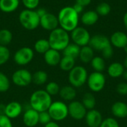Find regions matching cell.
I'll use <instances>...</instances> for the list:
<instances>
[{"instance_id":"6da1fadb","label":"cell","mask_w":127,"mask_h":127,"mask_svg":"<svg viewBox=\"0 0 127 127\" xmlns=\"http://www.w3.org/2000/svg\"><path fill=\"white\" fill-rule=\"evenodd\" d=\"M57 19L60 28L67 32H71L74 29L78 27L80 20L79 14L71 6L63 7L58 13Z\"/></svg>"},{"instance_id":"7a4b0ae2","label":"cell","mask_w":127,"mask_h":127,"mask_svg":"<svg viewBox=\"0 0 127 127\" xmlns=\"http://www.w3.org/2000/svg\"><path fill=\"white\" fill-rule=\"evenodd\" d=\"M51 96L45 90L38 89L34 91L30 97V106L38 112L48 111L52 103Z\"/></svg>"},{"instance_id":"3957f363","label":"cell","mask_w":127,"mask_h":127,"mask_svg":"<svg viewBox=\"0 0 127 127\" xmlns=\"http://www.w3.org/2000/svg\"><path fill=\"white\" fill-rule=\"evenodd\" d=\"M70 39L68 32L58 27L50 32L48 40L51 48L58 51H63L70 43Z\"/></svg>"},{"instance_id":"277c9868","label":"cell","mask_w":127,"mask_h":127,"mask_svg":"<svg viewBox=\"0 0 127 127\" xmlns=\"http://www.w3.org/2000/svg\"><path fill=\"white\" fill-rule=\"evenodd\" d=\"M19 21L25 29L28 31H33L39 27L40 18L35 10L25 9L20 12Z\"/></svg>"},{"instance_id":"5b68a950","label":"cell","mask_w":127,"mask_h":127,"mask_svg":"<svg viewBox=\"0 0 127 127\" xmlns=\"http://www.w3.org/2000/svg\"><path fill=\"white\" fill-rule=\"evenodd\" d=\"M87 70L81 65H75L68 72V82L71 86L74 88H80L83 86L88 79Z\"/></svg>"},{"instance_id":"8992f818","label":"cell","mask_w":127,"mask_h":127,"mask_svg":"<svg viewBox=\"0 0 127 127\" xmlns=\"http://www.w3.org/2000/svg\"><path fill=\"white\" fill-rule=\"evenodd\" d=\"M48 112L52 121L58 122L64 121L68 116V108L63 101L57 100L51 103Z\"/></svg>"},{"instance_id":"52a82bcc","label":"cell","mask_w":127,"mask_h":127,"mask_svg":"<svg viewBox=\"0 0 127 127\" xmlns=\"http://www.w3.org/2000/svg\"><path fill=\"white\" fill-rule=\"evenodd\" d=\"M106 82V77L102 72L94 71L88 76L86 83L92 92H100L104 89Z\"/></svg>"},{"instance_id":"ba28073f","label":"cell","mask_w":127,"mask_h":127,"mask_svg":"<svg viewBox=\"0 0 127 127\" xmlns=\"http://www.w3.org/2000/svg\"><path fill=\"white\" fill-rule=\"evenodd\" d=\"M33 57L34 52L32 48L29 47H22L15 52L13 60L16 65L23 66L29 64L33 60Z\"/></svg>"},{"instance_id":"9c48e42d","label":"cell","mask_w":127,"mask_h":127,"mask_svg":"<svg viewBox=\"0 0 127 127\" xmlns=\"http://www.w3.org/2000/svg\"><path fill=\"white\" fill-rule=\"evenodd\" d=\"M70 38L73 41V43L81 48L89 45L91 36L86 28L78 26L71 32Z\"/></svg>"},{"instance_id":"30bf717a","label":"cell","mask_w":127,"mask_h":127,"mask_svg":"<svg viewBox=\"0 0 127 127\" xmlns=\"http://www.w3.org/2000/svg\"><path fill=\"white\" fill-rule=\"evenodd\" d=\"M11 80L16 86L26 87L32 83V74L28 69L20 68L13 72Z\"/></svg>"},{"instance_id":"8fae6325","label":"cell","mask_w":127,"mask_h":127,"mask_svg":"<svg viewBox=\"0 0 127 127\" xmlns=\"http://www.w3.org/2000/svg\"><path fill=\"white\" fill-rule=\"evenodd\" d=\"M89 45L95 51H100L101 53L107 48L112 46L109 39L103 34H95L91 37Z\"/></svg>"},{"instance_id":"7c38bea8","label":"cell","mask_w":127,"mask_h":127,"mask_svg":"<svg viewBox=\"0 0 127 127\" xmlns=\"http://www.w3.org/2000/svg\"><path fill=\"white\" fill-rule=\"evenodd\" d=\"M68 115L74 120L80 121L85 118L87 113V109L85 108L82 102L77 100L71 101L68 106Z\"/></svg>"},{"instance_id":"4fadbf2b","label":"cell","mask_w":127,"mask_h":127,"mask_svg":"<svg viewBox=\"0 0 127 127\" xmlns=\"http://www.w3.org/2000/svg\"><path fill=\"white\" fill-rule=\"evenodd\" d=\"M39 25L45 31H51L59 26V22L57 19V16L51 13H47L43 16L40 18Z\"/></svg>"},{"instance_id":"5bb4252c","label":"cell","mask_w":127,"mask_h":127,"mask_svg":"<svg viewBox=\"0 0 127 127\" xmlns=\"http://www.w3.org/2000/svg\"><path fill=\"white\" fill-rule=\"evenodd\" d=\"M85 120L89 127H99L103 119L102 114L98 110L93 109L87 111Z\"/></svg>"},{"instance_id":"9a60e30c","label":"cell","mask_w":127,"mask_h":127,"mask_svg":"<svg viewBox=\"0 0 127 127\" xmlns=\"http://www.w3.org/2000/svg\"><path fill=\"white\" fill-rule=\"evenodd\" d=\"M23 124L26 127H34L39 124V112L30 108L28 109L22 116Z\"/></svg>"},{"instance_id":"2e32d148","label":"cell","mask_w":127,"mask_h":127,"mask_svg":"<svg viewBox=\"0 0 127 127\" xmlns=\"http://www.w3.org/2000/svg\"><path fill=\"white\" fill-rule=\"evenodd\" d=\"M22 112V106L17 101H11L6 105L5 115L8 118L15 119L18 118Z\"/></svg>"},{"instance_id":"e0dca14e","label":"cell","mask_w":127,"mask_h":127,"mask_svg":"<svg viewBox=\"0 0 127 127\" xmlns=\"http://www.w3.org/2000/svg\"><path fill=\"white\" fill-rule=\"evenodd\" d=\"M109 40L112 46L124 48L127 45V34L122 31H116L112 34Z\"/></svg>"},{"instance_id":"ac0fdd59","label":"cell","mask_w":127,"mask_h":127,"mask_svg":"<svg viewBox=\"0 0 127 127\" xmlns=\"http://www.w3.org/2000/svg\"><path fill=\"white\" fill-rule=\"evenodd\" d=\"M43 55H44V60L45 63L49 66L58 65L62 58L60 51L52 48H50Z\"/></svg>"},{"instance_id":"d6986e66","label":"cell","mask_w":127,"mask_h":127,"mask_svg":"<svg viewBox=\"0 0 127 127\" xmlns=\"http://www.w3.org/2000/svg\"><path fill=\"white\" fill-rule=\"evenodd\" d=\"M112 114L117 118H125L127 117V103L123 101L114 103L111 107Z\"/></svg>"},{"instance_id":"ffe728a7","label":"cell","mask_w":127,"mask_h":127,"mask_svg":"<svg viewBox=\"0 0 127 127\" xmlns=\"http://www.w3.org/2000/svg\"><path fill=\"white\" fill-rule=\"evenodd\" d=\"M125 71L124 64L119 62H115L110 64L107 68V73L109 77L112 78H118L122 77Z\"/></svg>"},{"instance_id":"44dd1931","label":"cell","mask_w":127,"mask_h":127,"mask_svg":"<svg viewBox=\"0 0 127 127\" xmlns=\"http://www.w3.org/2000/svg\"><path fill=\"white\" fill-rule=\"evenodd\" d=\"M99 19V15L95 10H88L84 12L81 17V22L86 26H92L97 23Z\"/></svg>"},{"instance_id":"7402d4cb","label":"cell","mask_w":127,"mask_h":127,"mask_svg":"<svg viewBox=\"0 0 127 127\" xmlns=\"http://www.w3.org/2000/svg\"><path fill=\"white\" fill-rule=\"evenodd\" d=\"M59 95L60 97L66 101H73L77 96V92L72 86H65L60 88Z\"/></svg>"},{"instance_id":"603a6c76","label":"cell","mask_w":127,"mask_h":127,"mask_svg":"<svg viewBox=\"0 0 127 127\" xmlns=\"http://www.w3.org/2000/svg\"><path fill=\"white\" fill-rule=\"evenodd\" d=\"M19 6V0H0V10L3 13L14 12Z\"/></svg>"},{"instance_id":"cb8c5ba5","label":"cell","mask_w":127,"mask_h":127,"mask_svg":"<svg viewBox=\"0 0 127 127\" xmlns=\"http://www.w3.org/2000/svg\"><path fill=\"white\" fill-rule=\"evenodd\" d=\"M94 50L88 45L80 48L79 58L83 63H89L94 58Z\"/></svg>"},{"instance_id":"d4e9b609","label":"cell","mask_w":127,"mask_h":127,"mask_svg":"<svg viewBox=\"0 0 127 127\" xmlns=\"http://www.w3.org/2000/svg\"><path fill=\"white\" fill-rule=\"evenodd\" d=\"M80 51V47L74 43H69L65 48L63 51V56L72 57L74 59H76L79 57Z\"/></svg>"},{"instance_id":"484cf974","label":"cell","mask_w":127,"mask_h":127,"mask_svg":"<svg viewBox=\"0 0 127 127\" xmlns=\"http://www.w3.org/2000/svg\"><path fill=\"white\" fill-rule=\"evenodd\" d=\"M48 78L47 72L42 70L36 71L32 74V82L37 86L44 85L48 81Z\"/></svg>"},{"instance_id":"4316f807","label":"cell","mask_w":127,"mask_h":127,"mask_svg":"<svg viewBox=\"0 0 127 127\" xmlns=\"http://www.w3.org/2000/svg\"><path fill=\"white\" fill-rule=\"evenodd\" d=\"M34 51L40 54H44L46 51H48L51 47L49 42L47 39H39L36 41L33 45Z\"/></svg>"},{"instance_id":"83f0119b","label":"cell","mask_w":127,"mask_h":127,"mask_svg":"<svg viewBox=\"0 0 127 127\" xmlns=\"http://www.w3.org/2000/svg\"><path fill=\"white\" fill-rule=\"evenodd\" d=\"M60 68L64 71H70L75 66V59L66 56H63L60 62Z\"/></svg>"},{"instance_id":"f1b7e54d","label":"cell","mask_w":127,"mask_h":127,"mask_svg":"<svg viewBox=\"0 0 127 127\" xmlns=\"http://www.w3.org/2000/svg\"><path fill=\"white\" fill-rule=\"evenodd\" d=\"M12 39L13 33L10 30L7 28L0 30V45L7 46L12 42Z\"/></svg>"},{"instance_id":"f546056e","label":"cell","mask_w":127,"mask_h":127,"mask_svg":"<svg viewBox=\"0 0 127 127\" xmlns=\"http://www.w3.org/2000/svg\"><path fill=\"white\" fill-rule=\"evenodd\" d=\"M90 63L95 71L103 72L106 68V63L102 57H94Z\"/></svg>"},{"instance_id":"4dcf8cb0","label":"cell","mask_w":127,"mask_h":127,"mask_svg":"<svg viewBox=\"0 0 127 127\" xmlns=\"http://www.w3.org/2000/svg\"><path fill=\"white\" fill-rule=\"evenodd\" d=\"M82 103L87 110L95 109L96 106V100L95 96L92 93H86L83 97Z\"/></svg>"},{"instance_id":"1f68e13d","label":"cell","mask_w":127,"mask_h":127,"mask_svg":"<svg viewBox=\"0 0 127 127\" xmlns=\"http://www.w3.org/2000/svg\"><path fill=\"white\" fill-rule=\"evenodd\" d=\"M95 11L99 16H106L111 12V6L107 2H101L97 6Z\"/></svg>"},{"instance_id":"d6a6232c","label":"cell","mask_w":127,"mask_h":127,"mask_svg":"<svg viewBox=\"0 0 127 127\" xmlns=\"http://www.w3.org/2000/svg\"><path fill=\"white\" fill-rule=\"evenodd\" d=\"M10 86V82L7 76L3 72H0V93H4L8 91Z\"/></svg>"},{"instance_id":"836d02e7","label":"cell","mask_w":127,"mask_h":127,"mask_svg":"<svg viewBox=\"0 0 127 127\" xmlns=\"http://www.w3.org/2000/svg\"><path fill=\"white\" fill-rule=\"evenodd\" d=\"M46 92L50 95L51 96H54V95H57L59 94L60 90V85L54 81L49 82L46 84L45 86V89Z\"/></svg>"},{"instance_id":"e575fe53","label":"cell","mask_w":127,"mask_h":127,"mask_svg":"<svg viewBox=\"0 0 127 127\" xmlns=\"http://www.w3.org/2000/svg\"><path fill=\"white\" fill-rule=\"evenodd\" d=\"M10 57V50L7 46L0 45V65L7 63Z\"/></svg>"},{"instance_id":"d590c367","label":"cell","mask_w":127,"mask_h":127,"mask_svg":"<svg viewBox=\"0 0 127 127\" xmlns=\"http://www.w3.org/2000/svg\"><path fill=\"white\" fill-rule=\"evenodd\" d=\"M99 127H120L117 120L114 118H107L103 120Z\"/></svg>"},{"instance_id":"8d00e7d4","label":"cell","mask_w":127,"mask_h":127,"mask_svg":"<svg viewBox=\"0 0 127 127\" xmlns=\"http://www.w3.org/2000/svg\"><path fill=\"white\" fill-rule=\"evenodd\" d=\"M51 121H52V119H51L48 111L39 112V124H43L45 126V124H47L48 123H49Z\"/></svg>"},{"instance_id":"74e56055","label":"cell","mask_w":127,"mask_h":127,"mask_svg":"<svg viewBox=\"0 0 127 127\" xmlns=\"http://www.w3.org/2000/svg\"><path fill=\"white\" fill-rule=\"evenodd\" d=\"M22 2L26 9L34 10L38 7L39 0H22Z\"/></svg>"},{"instance_id":"f35d334b","label":"cell","mask_w":127,"mask_h":127,"mask_svg":"<svg viewBox=\"0 0 127 127\" xmlns=\"http://www.w3.org/2000/svg\"><path fill=\"white\" fill-rule=\"evenodd\" d=\"M116 92L121 95H127V83L123 82L118 84Z\"/></svg>"},{"instance_id":"ab89813d","label":"cell","mask_w":127,"mask_h":127,"mask_svg":"<svg viewBox=\"0 0 127 127\" xmlns=\"http://www.w3.org/2000/svg\"><path fill=\"white\" fill-rule=\"evenodd\" d=\"M0 127H13V124L6 115H0Z\"/></svg>"},{"instance_id":"60d3db41","label":"cell","mask_w":127,"mask_h":127,"mask_svg":"<svg viewBox=\"0 0 127 127\" xmlns=\"http://www.w3.org/2000/svg\"><path fill=\"white\" fill-rule=\"evenodd\" d=\"M72 7H73V8L74 9V10H75L78 14L83 13V10H84V7H83L82 5L77 4V3H75V4H74V6H72Z\"/></svg>"},{"instance_id":"b9f144b4","label":"cell","mask_w":127,"mask_h":127,"mask_svg":"<svg viewBox=\"0 0 127 127\" xmlns=\"http://www.w3.org/2000/svg\"><path fill=\"white\" fill-rule=\"evenodd\" d=\"M91 2H92V0H76L75 3H77L85 7L91 4Z\"/></svg>"},{"instance_id":"7bdbcfd3","label":"cell","mask_w":127,"mask_h":127,"mask_svg":"<svg viewBox=\"0 0 127 127\" xmlns=\"http://www.w3.org/2000/svg\"><path fill=\"white\" fill-rule=\"evenodd\" d=\"M36 10V13H37V15L39 16V18H41L42 16H43L45 13H47L48 12H47V10L45 9V8H43V7H40V8H38L37 10Z\"/></svg>"},{"instance_id":"ee69618b","label":"cell","mask_w":127,"mask_h":127,"mask_svg":"<svg viewBox=\"0 0 127 127\" xmlns=\"http://www.w3.org/2000/svg\"><path fill=\"white\" fill-rule=\"evenodd\" d=\"M45 127H60V125L56 122V121H50L49 123H48L47 124L45 125Z\"/></svg>"},{"instance_id":"f6af8a7d","label":"cell","mask_w":127,"mask_h":127,"mask_svg":"<svg viewBox=\"0 0 127 127\" xmlns=\"http://www.w3.org/2000/svg\"><path fill=\"white\" fill-rule=\"evenodd\" d=\"M5 109H6V105L3 103H0V115H5Z\"/></svg>"},{"instance_id":"bcb514c9","label":"cell","mask_w":127,"mask_h":127,"mask_svg":"<svg viewBox=\"0 0 127 127\" xmlns=\"http://www.w3.org/2000/svg\"><path fill=\"white\" fill-rule=\"evenodd\" d=\"M123 21H124V27H125V28L127 29V12L125 13V14H124V16Z\"/></svg>"},{"instance_id":"7dc6e473","label":"cell","mask_w":127,"mask_h":127,"mask_svg":"<svg viewBox=\"0 0 127 127\" xmlns=\"http://www.w3.org/2000/svg\"><path fill=\"white\" fill-rule=\"evenodd\" d=\"M123 77L126 80H127V69H125V71L124 72V74H123Z\"/></svg>"},{"instance_id":"c3c4849f","label":"cell","mask_w":127,"mask_h":127,"mask_svg":"<svg viewBox=\"0 0 127 127\" xmlns=\"http://www.w3.org/2000/svg\"><path fill=\"white\" fill-rule=\"evenodd\" d=\"M124 66L125 67V68L127 69V56L124 59Z\"/></svg>"},{"instance_id":"681fc988","label":"cell","mask_w":127,"mask_h":127,"mask_svg":"<svg viewBox=\"0 0 127 127\" xmlns=\"http://www.w3.org/2000/svg\"><path fill=\"white\" fill-rule=\"evenodd\" d=\"M124 51H125V53L127 54V45L124 48Z\"/></svg>"}]
</instances>
